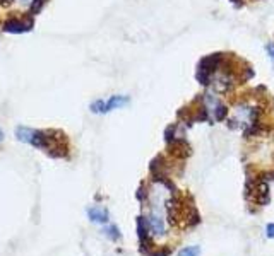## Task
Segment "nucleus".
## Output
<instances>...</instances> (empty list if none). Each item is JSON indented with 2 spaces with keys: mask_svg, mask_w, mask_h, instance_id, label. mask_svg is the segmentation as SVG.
<instances>
[{
  "mask_svg": "<svg viewBox=\"0 0 274 256\" xmlns=\"http://www.w3.org/2000/svg\"><path fill=\"white\" fill-rule=\"evenodd\" d=\"M129 103V99L123 96H112L108 101H96V103L91 104V110L95 113H106V111H112L115 108H120L123 104Z\"/></svg>",
  "mask_w": 274,
  "mask_h": 256,
  "instance_id": "nucleus-1",
  "label": "nucleus"
},
{
  "mask_svg": "<svg viewBox=\"0 0 274 256\" xmlns=\"http://www.w3.org/2000/svg\"><path fill=\"white\" fill-rule=\"evenodd\" d=\"M88 214H89V219L91 220H95V222H106L108 220V212L105 210V208H99V207H93V208H89L88 210Z\"/></svg>",
  "mask_w": 274,
  "mask_h": 256,
  "instance_id": "nucleus-2",
  "label": "nucleus"
},
{
  "mask_svg": "<svg viewBox=\"0 0 274 256\" xmlns=\"http://www.w3.org/2000/svg\"><path fill=\"white\" fill-rule=\"evenodd\" d=\"M5 31L7 33H22V31H28L29 24H24V22H18V21H12L5 24Z\"/></svg>",
  "mask_w": 274,
  "mask_h": 256,
  "instance_id": "nucleus-3",
  "label": "nucleus"
},
{
  "mask_svg": "<svg viewBox=\"0 0 274 256\" xmlns=\"http://www.w3.org/2000/svg\"><path fill=\"white\" fill-rule=\"evenodd\" d=\"M199 255V248H196V246H192V248H185L180 251V256H197Z\"/></svg>",
  "mask_w": 274,
  "mask_h": 256,
  "instance_id": "nucleus-4",
  "label": "nucleus"
},
{
  "mask_svg": "<svg viewBox=\"0 0 274 256\" xmlns=\"http://www.w3.org/2000/svg\"><path fill=\"white\" fill-rule=\"evenodd\" d=\"M170 253H172V249L165 248V249H159V251H155L153 255H149V256H168Z\"/></svg>",
  "mask_w": 274,
  "mask_h": 256,
  "instance_id": "nucleus-5",
  "label": "nucleus"
},
{
  "mask_svg": "<svg viewBox=\"0 0 274 256\" xmlns=\"http://www.w3.org/2000/svg\"><path fill=\"white\" fill-rule=\"evenodd\" d=\"M108 236H110V238H113V239H118L120 238L118 229H117V227H110L108 229Z\"/></svg>",
  "mask_w": 274,
  "mask_h": 256,
  "instance_id": "nucleus-6",
  "label": "nucleus"
},
{
  "mask_svg": "<svg viewBox=\"0 0 274 256\" xmlns=\"http://www.w3.org/2000/svg\"><path fill=\"white\" fill-rule=\"evenodd\" d=\"M267 236H269V238H274V224L267 225Z\"/></svg>",
  "mask_w": 274,
  "mask_h": 256,
  "instance_id": "nucleus-7",
  "label": "nucleus"
},
{
  "mask_svg": "<svg viewBox=\"0 0 274 256\" xmlns=\"http://www.w3.org/2000/svg\"><path fill=\"white\" fill-rule=\"evenodd\" d=\"M267 52L271 53V58L274 60V45H269V46H267Z\"/></svg>",
  "mask_w": 274,
  "mask_h": 256,
  "instance_id": "nucleus-8",
  "label": "nucleus"
},
{
  "mask_svg": "<svg viewBox=\"0 0 274 256\" xmlns=\"http://www.w3.org/2000/svg\"><path fill=\"white\" fill-rule=\"evenodd\" d=\"M2 135H4V133H2V130H0V140H2Z\"/></svg>",
  "mask_w": 274,
  "mask_h": 256,
  "instance_id": "nucleus-9",
  "label": "nucleus"
}]
</instances>
